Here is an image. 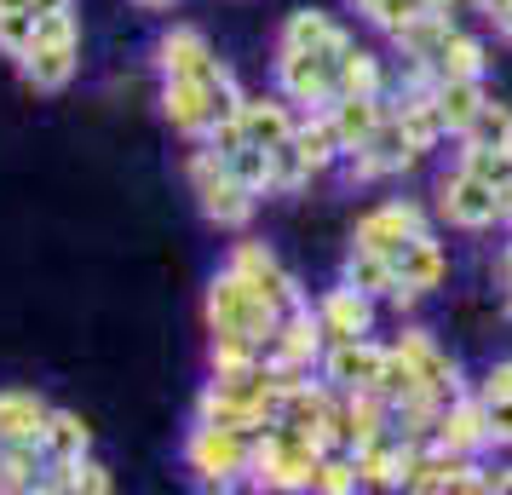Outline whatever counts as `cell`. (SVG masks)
<instances>
[{
    "mask_svg": "<svg viewBox=\"0 0 512 495\" xmlns=\"http://www.w3.org/2000/svg\"><path fill=\"white\" fill-rule=\"evenodd\" d=\"M282 323V306L277 300H265L259 288H248L236 271H225V277H213L208 288V329L213 334H242V340H271Z\"/></svg>",
    "mask_w": 512,
    "mask_h": 495,
    "instance_id": "1",
    "label": "cell"
},
{
    "mask_svg": "<svg viewBox=\"0 0 512 495\" xmlns=\"http://www.w3.org/2000/svg\"><path fill=\"white\" fill-rule=\"evenodd\" d=\"M75 58H81L75 18H70V12H52V18H41V29H35V47H29L18 64H24V81L35 87V93H58V87H70Z\"/></svg>",
    "mask_w": 512,
    "mask_h": 495,
    "instance_id": "2",
    "label": "cell"
},
{
    "mask_svg": "<svg viewBox=\"0 0 512 495\" xmlns=\"http://www.w3.org/2000/svg\"><path fill=\"white\" fill-rule=\"evenodd\" d=\"M190 185H196V202H202V213H208L213 225L236 231V225H248V219H254V190L236 179L231 162H225L219 150L190 156Z\"/></svg>",
    "mask_w": 512,
    "mask_h": 495,
    "instance_id": "3",
    "label": "cell"
},
{
    "mask_svg": "<svg viewBox=\"0 0 512 495\" xmlns=\"http://www.w3.org/2000/svg\"><path fill=\"white\" fill-rule=\"evenodd\" d=\"M415 156H420V144L409 139L403 116H386V121L369 133V144H363V150H351L346 179H351V185H369V179H380V173H403Z\"/></svg>",
    "mask_w": 512,
    "mask_h": 495,
    "instance_id": "4",
    "label": "cell"
},
{
    "mask_svg": "<svg viewBox=\"0 0 512 495\" xmlns=\"http://www.w3.org/2000/svg\"><path fill=\"white\" fill-rule=\"evenodd\" d=\"M185 461L202 472L208 484H231L236 472L248 467V449H242V432H225V426H208V421H202L196 432H190Z\"/></svg>",
    "mask_w": 512,
    "mask_h": 495,
    "instance_id": "5",
    "label": "cell"
},
{
    "mask_svg": "<svg viewBox=\"0 0 512 495\" xmlns=\"http://www.w3.org/2000/svg\"><path fill=\"white\" fill-rule=\"evenodd\" d=\"M443 213H449V225H466V231H484V225H495L501 219V190L484 185L478 173H449L443 179Z\"/></svg>",
    "mask_w": 512,
    "mask_h": 495,
    "instance_id": "6",
    "label": "cell"
},
{
    "mask_svg": "<svg viewBox=\"0 0 512 495\" xmlns=\"http://www.w3.org/2000/svg\"><path fill=\"white\" fill-rule=\"evenodd\" d=\"M277 87L294 104H317V110H328L334 104V64L328 58H317V52H282L277 58Z\"/></svg>",
    "mask_w": 512,
    "mask_h": 495,
    "instance_id": "7",
    "label": "cell"
},
{
    "mask_svg": "<svg viewBox=\"0 0 512 495\" xmlns=\"http://www.w3.org/2000/svg\"><path fill=\"white\" fill-rule=\"evenodd\" d=\"M392 300L397 306H409V300H420L426 288H438V277H443V248L432 242V236L420 231L415 242H403L392 254Z\"/></svg>",
    "mask_w": 512,
    "mask_h": 495,
    "instance_id": "8",
    "label": "cell"
},
{
    "mask_svg": "<svg viewBox=\"0 0 512 495\" xmlns=\"http://www.w3.org/2000/svg\"><path fill=\"white\" fill-rule=\"evenodd\" d=\"M231 271H236L248 288H259L265 300H277L282 311H300V283H294V277L277 265V254H271V248L242 242V248H236V260H231Z\"/></svg>",
    "mask_w": 512,
    "mask_h": 495,
    "instance_id": "9",
    "label": "cell"
},
{
    "mask_svg": "<svg viewBox=\"0 0 512 495\" xmlns=\"http://www.w3.org/2000/svg\"><path fill=\"white\" fill-rule=\"evenodd\" d=\"M420 231H426V219H420V208H409V202H386V208H374L369 219L357 225V242L392 260L397 248H403V242H415Z\"/></svg>",
    "mask_w": 512,
    "mask_h": 495,
    "instance_id": "10",
    "label": "cell"
},
{
    "mask_svg": "<svg viewBox=\"0 0 512 495\" xmlns=\"http://www.w3.org/2000/svg\"><path fill=\"white\" fill-rule=\"evenodd\" d=\"M282 52H317V58H328L340 70L351 41H346V29L334 24V18H323V12H294L288 29H282Z\"/></svg>",
    "mask_w": 512,
    "mask_h": 495,
    "instance_id": "11",
    "label": "cell"
},
{
    "mask_svg": "<svg viewBox=\"0 0 512 495\" xmlns=\"http://www.w3.org/2000/svg\"><path fill=\"white\" fill-rule=\"evenodd\" d=\"M386 357H392V352L369 346L363 334H357V340H334V352H328V380H334V386H346V392H357V386H380Z\"/></svg>",
    "mask_w": 512,
    "mask_h": 495,
    "instance_id": "12",
    "label": "cell"
},
{
    "mask_svg": "<svg viewBox=\"0 0 512 495\" xmlns=\"http://www.w3.org/2000/svg\"><path fill=\"white\" fill-rule=\"evenodd\" d=\"M397 357H403V363L415 369L420 386H426V392H432L438 403H455V392H461V380H455V363H449V357H443L438 346L426 340V334H403Z\"/></svg>",
    "mask_w": 512,
    "mask_h": 495,
    "instance_id": "13",
    "label": "cell"
},
{
    "mask_svg": "<svg viewBox=\"0 0 512 495\" xmlns=\"http://www.w3.org/2000/svg\"><path fill=\"white\" fill-rule=\"evenodd\" d=\"M156 58H162L167 81H208V75L219 70V58L208 52V41H202L196 29H173L162 47H156Z\"/></svg>",
    "mask_w": 512,
    "mask_h": 495,
    "instance_id": "14",
    "label": "cell"
},
{
    "mask_svg": "<svg viewBox=\"0 0 512 495\" xmlns=\"http://www.w3.org/2000/svg\"><path fill=\"white\" fill-rule=\"evenodd\" d=\"M317 323H323L328 340H357V334H369L374 323V294H363V288H334L323 300V311H317Z\"/></svg>",
    "mask_w": 512,
    "mask_h": 495,
    "instance_id": "15",
    "label": "cell"
},
{
    "mask_svg": "<svg viewBox=\"0 0 512 495\" xmlns=\"http://www.w3.org/2000/svg\"><path fill=\"white\" fill-rule=\"evenodd\" d=\"M328 121H334V133H340V144L351 150H363L369 144V133L386 121V110H380V93H346L328 104Z\"/></svg>",
    "mask_w": 512,
    "mask_h": 495,
    "instance_id": "16",
    "label": "cell"
},
{
    "mask_svg": "<svg viewBox=\"0 0 512 495\" xmlns=\"http://www.w3.org/2000/svg\"><path fill=\"white\" fill-rule=\"evenodd\" d=\"M47 415L52 409L35 392H0V444H41Z\"/></svg>",
    "mask_w": 512,
    "mask_h": 495,
    "instance_id": "17",
    "label": "cell"
},
{
    "mask_svg": "<svg viewBox=\"0 0 512 495\" xmlns=\"http://www.w3.org/2000/svg\"><path fill=\"white\" fill-rule=\"evenodd\" d=\"M162 110L179 133H208L213 127V104H208V81H167Z\"/></svg>",
    "mask_w": 512,
    "mask_h": 495,
    "instance_id": "18",
    "label": "cell"
},
{
    "mask_svg": "<svg viewBox=\"0 0 512 495\" xmlns=\"http://www.w3.org/2000/svg\"><path fill=\"white\" fill-rule=\"evenodd\" d=\"M455 35V24H449V6H426L409 29H397V47L409 52L415 64H438V52H443V41Z\"/></svg>",
    "mask_w": 512,
    "mask_h": 495,
    "instance_id": "19",
    "label": "cell"
},
{
    "mask_svg": "<svg viewBox=\"0 0 512 495\" xmlns=\"http://www.w3.org/2000/svg\"><path fill=\"white\" fill-rule=\"evenodd\" d=\"M242 133L259 150H277V144L294 139V116L282 110L277 98H242Z\"/></svg>",
    "mask_w": 512,
    "mask_h": 495,
    "instance_id": "20",
    "label": "cell"
},
{
    "mask_svg": "<svg viewBox=\"0 0 512 495\" xmlns=\"http://www.w3.org/2000/svg\"><path fill=\"white\" fill-rule=\"evenodd\" d=\"M87 444H93L87 421H81V415H64V409H52L47 432H41V455H47L52 467H70V461H81V455H87Z\"/></svg>",
    "mask_w": 512,
    "mask_h": 495,
    "instance_id": "21",
    "label": "cell"
},
{
    "mask_svg": "<svg viewBox=\"0 0 512 495\" xmlns=\"http://www.w3.org/2000/svg\"><path fill=\"white\" fill-rule=\"evenodd\" d=\"M432 98L443 110V127L466 133V121L478 116V104H484V87H478V75H449V81H432Z\"/></svg>",
    "mask_w": 512,
    "mask_h": 495,
    "instance_id": "22",
    "label": "cell"
},
{
    "mask_svg": "<svg viewBox=\"0 0 512 495\" xmlns=\"http://www.w3.org/2000/svg\"><path fill=\"white\" fill-rule=\"evenodd\" d=\"M438 438L449 449H461V455H472L478 444H489V421H484V403H443V426H438Z\"/></svg>",
    "mask_w": 512,
    "mask_h": 495,
    "instance_id": "23",
    "label": "cell"
},
{
    "mask_svg": "<svg viewBox=\"0 0 512 495\" xmlns=\"http://www.w3.org/2000/svg\"><path fill=\"white\" fill-rule=\"evenodd\" d=\"M294 144H300V156H305V167H311V173H323L334 156H346V144H340V133H334L328 110L311 121V127H294Z\"/></svg>",
    "mask_w": 512,
    "mask_h": 495,
    "instance_id": "24",
    "label": "cell"
},
{
    "mask_svg": "<svg viewBox=\"0 0 512 495\" xmlns=\"http://www.w3.org/2000/svg\"><path fill=\"white\" fill-rule=\"evenodd\" d=\"M0 490H41V444L0 449Z\"/></svg>",
    "mask_w": 512,
    "mask_h": 495,
    "instance_id": "25",
    "label": "cell"
},
{
    "mask_svg": "<svg viewBox=\"0 0 512 495\" xmlns=\"http://www.w3.org/2000/svg\"><path fill=\"white\" fill-rule=\"evenodd\" d=\"M346 283L363 288V294H392V283H397V277H392V260L357 242V248H351V260H346Z\"/></svg>",
    "mask_w": 512,
    "mask_h": 495,
    "instance_id": "26",
    "label": "cell"
},
{
    "mask_svg": "<svg viewBox=\"0 0 512 495\" xmlns=\"http://www.w3.org/2000/svg\"><path fill=\"white\" fill-rule=\"evenodd\" d=\"M461 167H466V173H478L484 185L507 190L512 185V144H466Z\"/></svg>",
    "mask_w": 512,
    "mask_h": 495,
    "instance_id": "27",
    "label": "cell"
},
{
    "mask_svg": "<svg viewBox=\"0 0 512 495\" xmlns=\"http://www.w3.org/2000/svg\"><path fill=\"white\" fill-rule=\"evenodd\" d=\"M432 75H438V81H449V75H484V47H478L472 35H461V29H455V35L443 41Z\"/></svg>",
    "mask_w": 512,
    "mask_h": 495,
    "instance_id": "28",
    "label": "cell"
},
{
    "mask_svg": "<svg viewBox=\"0 0 512 495\" xmlns=\"http://www.w3.org/2000/svg\"><path fill=\"white\" fill-rule=\"evenodd\" d=\"M346 93H380V64H374L369 52H346L340 58V70H334V98Z\"/></svg>",
    "mask_w": 512,
    "mask_h": 495,
    "instance_id": "29",
    "label": "cell"
},
{
    "mask_svg": "<svg viewBox=\"0 0 512 495\" xmlns=\"http://www.w3.org/2000/svg\"><path fill=\"white\" fill-rule=\"evenodd\" d=\"M466 144H512V110L507 104H478V116L466 121V133H461Z\"/></svg>",
    "mask_w": 512,
    "mask_h": 495,
    "instance_id": "30",
    "label": "cell"
},
{
    "mask_svg": "<svg viewBox=\"0 0 512 495\" xmlns=\"http://www.w3.org/2000/svg\"><path fill=\"white\" fill-rule=\"evenodd\" d=\"M351 6H357V12H363V18H374V24L380 29H409L420 18V12H426V0H351Z\"/></svg>",
    "mask_w": 512,
    "mask_h": 495,
    "instance_id": "31",
    "label": "cell"
},
{
    "mask_svg": "<svg viewBox=\"0 0 512 495\" xmlns=\"http://www.w3.org/2000/svg\"><path fill=\"white\" fill-rule=\"evenodd\" d=\"M225 162H231V173L236 179H242V185L254 190H271V150H259V144H242V150H231V156H225Z\"/></svg>",
    "mask_w": 512,
    "mask_h": 495,
    "instance_id": "32",
    "label": "cell"
},
{
    "mask_svg": "<svg viewBox=\"0 0 512 495\" xmlns=\"http://www.w3.org/2000/svg\"><path fill=\"white\" fill-rule=\"evenodd\" d=\"M35 29H41V18H35V12H0V52L24 58V52L35 47Z\"/></svg>",
    "mask_w": 512,
    "mask_h": 495,
    "instance_id": "33",
    "label": "cell"
},
{
    "mask_svg": "<svg viewBox=\"0 0 512 495\" xmlns=\"http://www.w3.org/2000/svg\"><path fill=\"white\" fill-rule=\"evenodd\" d=\"M58 472H64V478H52V490H87V495L110 490V472L98 467V461H87V455H81V461H70V467H58Z\"/></svg>",
    "mask_w": 512,
    "mask_h": 495,
    "instance_id": "34",
    "label": "cell"
},
{
    "mask_svg": "<svg viewBox=\"0 0 512 495\" xmlns=\"http://www.w3.org/2000/svg\"><path fill=\"white\" fill-rule=\"evenodd\" d=\"M300 179H311V167H305L300 144H294V139L277 144V150H271V190H294Z\"/></svg>",
    "mask_w": 512,
    "mask_h": 495,
    "instance_id": "35",
    "label": "cell"
},
{
    "mask_svg": "<svg viewBox=\"0 0 512 495\" xmlns=\"http://www.w3.org/2000/svg\"><path fill=\"white\" fill-rule=\"evenodd\" d=\"M363 484V472H357V461H317V478H311V490H328V495H346Z\"/></svg>",
    "mask_w": 512,
    "mask_h": 495,
    "instance_id": "36",
    "label": "cell"
},
{
    "mask_svg": "<svg viewBox=\"0 0 512 495\" xmlns=\"http://www.w3.org/2000/svg\"><path fill=\"white\" fill-rule=\"evenodd\" d=\"M484 421H489V444H512V392L484 398Z\"/></svg>",
    "mask_w": 512,
    "mask_h": 495,
    "instance_id": "37",
    "label": "cell"
},
{
    "mask_svg": "<svg viewBox=\"0 0 512 495\" xmlns=\"http://www.w3.org/2000/svg\"><path fill=\"white\" fill-rule=\"evenodd\" d=\"M507 392H512V363H495L484 380V398H507Z\"/></svg>",
    "mask_w": 512,
    "mask_h": 495,
    "instance_id": "38",
    "label": "cell"
},
{
    "mask_svg": "<svg viewBox=\"0 0 512 495\" xmlns=\"http://www.w3.org/2000/svg\"><path fill=\"white\" fill-rule=\"evenodd\" d=\"M75 0H35V18H52V12H70Z\"/></svg>",
    "mask_w": 512,
    "mask_h": 495,
    "instance_id": "39",
    "label": "cell"
},
{
    "mask_svg": "<svg viewBox=\"0 0 512 495\" xmlns=\"http://www.w3.org/2000/svg\"><path fill=\"white\" fill-rule=\"evenodd\" d=\"M0 12H35V0H0Z\"/></svg>",
    "mask_w": 512,
    "mask_h": 495,
    "instance_id": "40",
    "label": "cell"
},
{
    "mask_svg": "<svg viewBox=\"0 0 512 495\" xmlns=\"http://www.w3.org/2000/svg\"><path fill=\"white\" fill-rule=\"evenodd\" d=\"M495 29H501V35L512 41V12H501V18H495Z\"/></svg>",
    "mask_w": 512,
    "mask_h": 495,
    "instance_id": "41",
    "label": "cell"
},
{
    "mask_svg": "<svg viewBox=\"0 0 512 495\" xmlns=\"http://www.w3.org/2000/svg\"><path fill=\"white\" fill-rule=\"evenodd\" d=\"M501 219H512V185L501 190Z\"/></svg>",
    "mask_w": 512,
    "mask_h": 495,
    "instance_id": "42",
    "label": "cell"
},
{
    "mask_svg": "<svg viewBox=\"0 0 512 495\" xmlns=\"http://www.w3.org/2000/svg\"><path fill=\"white\" fill-rule=\"evenodd\" d=\"M495 490H512V467H507V472H495Z\"/></svg>",
    "mask_w": 512,
    "mask_h": 495,
    "instance_id": "43",
    "label": "cell"
},
{
    "mask_svg": "<svg viewBox=\"0 0 512 495\" xmlns=\"http://www.w3.org/2000/svg\"><path fill=\"white\" fill-rule=\"evenodd\" d=\"M139 6H173V0H139Z\"/></svg>",
    "mask_w": 512,
    "mask_h": 495,
    "instance_id": "44",
    "label": "cell"
},
{
    "mask_svg": "<svg viewBox=\"0 0 512 495\" xmlns=\"http://www.w3.org/2000/svg\"><path fill=\"white\" fill-rule=\"evenodd\" d=\"M507 283H512V248H507Z\"/></svg>",
    "mask_w": 512,
    "mask_h": 495,
    "instance_id": "45",
    "label": "cell"
},
{
    "mask_svg": "<svg viewBox=\"0 0 512 495\" xmlns=\"http://www.w3.org/2000/svg\"><path fill=\"white\" fill-rule=\"evenodd\" d=\"M426 6H449V0H426Z\"/></svg>",
    "mask_w": 512,
    "mask_h": 495,
    "instance_id": "46",
    "label": "cell"
}]
</instances>
